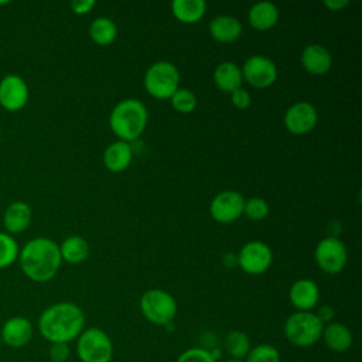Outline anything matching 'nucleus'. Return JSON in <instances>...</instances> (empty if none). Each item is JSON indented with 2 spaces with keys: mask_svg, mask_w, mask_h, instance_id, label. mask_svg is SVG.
Listing matches in <instances>:
<instances>
[{
  "mask_svg": "<svg viewBox=\"0 0 362 362\" xmlns=\"http://www.w3.org/2000/svg\"><path fill=\"white\" fill-rule=\"evenodd\" d=\"M89 37L98 45H109L117 37V27L110 18L98 17L90 23Z\"/></svg>",
  "mask_w": 362,
  "mask_h": 362,
  "instance_id": "obj_25",
  "label": "nucleus"
},
{
  "mask_svg": "<svg viewBox=\"0 0 362 362\" xmlns=\"http://www.w3.org/2000/svg\"><path fill=\"white\" fill-rule=\"evenodd\" d=\"M245 198L232 189H226L215 195L209 205L211 216L219 223H230L242 216Z\"/></svg>",
  "mask_w": 362,
  "mask_h": 362,
  "instance_id": "obj_11",
  "label": "nucleus"
},
{
  "mask_svg": "<svg viewBox=\"0 0 362 362\" xmlns=\"http://www.w3.org/2000/svg\"><path fill=\"white\" fill-rule=\"evenodd\" d=\"M18 262L23 273L30 280L45 283L58 273L62 259L59 246L52 239L38 236L20 249Z\"/></svg>",
  "mask_w": 362,
  "mask_h": 362,
  "instance_id": "obj_2",
  "label": "nucleus"
},
{
  "mask_svg": "<svg viewBox=\"0 0 362 362\" xmlns=\"http://www.w3.org/2000/svg\"><path fill=\"white\" fill-rule=\"evenodd\" d=\"M243 214L252 221H262L269 215V204L260 197L249 198L245 201Z\"/></svg>",
  "mask_w": 362,
  "mask_h": 362,
  "instance_id": "obj_30",
  "label": "nucleus"
},
{
  "mask_svg": "<svg viewBox=\"0 0 362 362\" xmlns=\"http://www.w3.org/2000/svg\"><path fill=\"white\" fill-rule=\"evenodd\" d=\"M225 362H245V361H243V359H232V358H230V359H228V361H225Z\"/></svg>",
  "mask_w": 362,
  "mask_h": 362,
  "instance_id": "obj_38",
  "label": "nucleus"
},
{
  "mask_svg": "<svg viewBox=\"0 0 362 362\" xmlns=\"http://www.w3.org/2000/svg\"><path fill=\"white\" fill-rule=\"evenodd\" d=\"M146 90L157 99H170L180 88V72L177 66L168 61L153 64L144 75Z\"/></svg>",
  "mask_w": 362,
  "mask_h": 362,
  "instance_id": "obj_5",
  "label": "nucleus"
},
{
  "mask_svg": "<svg viewBox=\"0 0 362 362\" xmlns=\"http://www.w3.org/2000/svg\"><path fill=\"white\" fill-rule=\"evenodd\" d=\"M272 249L259 240L246 243L238 253V264L247 274H262L272 264Z\"/></svg>",
  "mask_w": 362,
  "mask_h": 362,
  "instance_id": "obj_9",
  "label": "nucleus"
},
{
  "mask_svg": "<svg viewBox=\"0 0 362 362\" xmlns=\"http://www.w3.org/2000/svg\"><path fill=\"white\" fill-rule=\"evenodd\" d=\"M28 102V85L17 74H7L0 79V105L10 112L23 109Z\"/></svg>",
  "mask_w": 362,
  "mask_h": 362,
  "instance_id": "obj_12",
  "label": "nucleus"
},
{
  "mask_svg": "<svg viewBox=\"0 0 362 362\" xmlns=\"http://www.w3.org/2000/svg\"><path fill=\"white\" fill-rule=\"evenodd\" d=\"M48 355H49V359L52 362H66L69 355H71L69 345L68 344H62V342L51 344Z\"/></svg>",
  "mask_w": 362,
  "mask_h": 362,
  "instance_id": "obj_32",
  "label": "nucleus"
},
{
  "mask_svg": "<svg viewBox=\"0 0 362 362\" xmlns=\"http://www.w3.org/2000/svg\"><path fill=\"white\" fill-rule=\"evenodd\" d=\"M140 310L147 321L156 325H168L177 314V303L170 293L160 288H151L143 293L140 298Z\"/></svg>",
  "mask_w": 362,
  "mask_h": 362,
  "instance_id": "obj_7",
  "label": "nucleus"
},
{
  "mask_svg": "<svg viewBox=\"0 0 362 362\" xmlns=\"http://www.w3.org/2000/svg\"><path fill=\"white\" fill-rule=\"evenodd\" d=\"M315 315H317V318L325 325V324L332 322V320H334V317H335V311H334V308H332L331 305H322V307L318 308V311L315 313Z\"/></svg>",
  "mask_w": 362,
  "mask_h": 362,
  "instance_id": "obj_35",
  "label": "nucleus"
},
{
  "mask_svg": "<svg viewBox=\"0 0 362 362\" xmlns=\"http://www.w3.org/2000/svg\"><path fill=\"white\" fill-rule=\"evenodd\" d=\"M171 106L178 113H191L197 107V98L195 95L187 88H178L174 95L170 98Z\"/></svg>",
  "mask_w": 362,
  "mask_h": 362,
  "instance_id": "obj_28",
  "label": "nucleus"
},
{
  "mask_svg": "<svg viewBox=\"0 0 362 362\" xmlns=\"http://www.w3.org/2000/svg\"><path fill=\"white\" fill-rule=\"evenodd\" d=\"M317 266L327 274H337L342 272L348 260V250L342 240L335 236L324 238L318 242L314 250Z\"/></svg>",
  "mask_w": 362,
  "mask_h": 362,
  "instance_id": "obj_8",
  "label": "nucleus"
},
{
  "mask_svg": "<svg viewBox=\"0 0 362 362\" xmlns=\"http://www.w3.org/2000/svg\"><path fill=\"white\" fill-rule=\"evenodd\" d=\"M288 298L298 311H310L320 300V288L313 280L300 279L291 284Z\"/></svg>",
  "mask_w": 362,
  "mask_h": 362,
  "instance_id": "obj_15",
  "label": "nucleus"
},
{
  "mask_svg": "<svg viewBox=\"0 0 362 362\" xmlns=\"http://www.w3.org/2000/svg\"><path fill=\"white\" fill-rule=\"evenodd\" d=\"M230 100H232V105L238 109H246L249 107L250 105V95L246 89L243 88H239L238 90L232 92L230 93Z\"/></svg>",
  "mask_w": 362,
  "mask_h": 362,
  "instance_id": "obj_33",
  "label": "nucleus"
},
{
  "mask_svg": "<svg viewBox=\"0 0 362 362\" xmlns=\"http://www.w3.org/2000/svg\"><path fill=\"white\" fill-rule=\"evenodd\" d=\"M147 107L137 99L120 100L110 112L109 124L112 132L122 141L136 140L146 129L147 124Z\"/></svg>",
  "mask_w": 362,
  "mask_h": 362,
  "instance_id": "obj_3",
  "label": "nucleus"
},
{
  "mask_svg": "<svg viewBox=\"0 0 362 362\" xmlns=\"http://www.w3.org/2000/svg\"><path fill=\"white\" fill-rule=\"evenodd\" d=\"M250 339L246 332L232 329L225 338V349L232 359H243L250 351Z\"/></svg>",
  "mask_w": 362,
  "mask_h": 362,
  "instance_id": "obj_26",
  "label": "nucleus"
},
{
  "mask_svg": "<svg viewBox=\"0 0 362 362\" xmlns=\"http://www.w3.org/2000/svg\"><path fill=\"white\" fill-rule=\"evenodd\" d=\"M301 65L311 75H324L331 69L332 57L329 51L320 44H310L301 52Z\"/></svg>",
  "mask_w": 362,
  "mask_h": 362,
  "instance_id": "obj_16",
  "label": "nucleus"
},
{
  "mask_svg": "<svg viewBox=\"0 0 362 362\" xmlns=\"http://www.w3.org/2000/svg\"><path fill=\"white\" fill-rule=\"evenodd\" d=\"M31 218L33 212L30 205L24 201H14L4 211L3 225L7 233H20L30 226Z\"/></svg>",
  "mask_w": 362,
  "mask_h": 362,
  "instance_id": "obj_17",
  "label": "nucleus"
},
{
  "mask_svg": "<svg viewBox=\"0 0 362 362\" xmlns=\"http://www.w3.org/2000/svg\"><path fill=\"white\" fill-rule=\"evenodd\" d=\"M243 79L253 88H267L277 79V68L274 62L263 55H253L247 58L240 68Z\"/></svg>",
  "mask_w": 362,
  "mask_h": 362,
  "instance_id": "obj_10",
  "label": "nucleus"
},
{
  "mask_svg": "<svg viewBox=\"0 0 362 362\" xmlns=\"http://www.w3.org/2000/svg\"><path fill=\"white\" fill-rule=\"evenodd\" d=\"M321 338L334 352H345L351 348L354 337L351 329L342 322H329L324 325Z\"/></svg>",
  "mask_w": 362,
  "mask_h": 362,
  "instance_id": "obj_20",
  "label": "nucleus"
},
{
  "mask_svg": "<svg viewBox=\"0 0 362 362\" xmlns=\"http://www.w3.org/2000/svg\"><path fill=\"white\" fill-rule=\"evenodd\" d=\"M0 337L4 345L18 349L25 346L33 338V324L28 318L16 315L8 318L0 331Z\"/></svg>",
  "mask_w": 362,
  "mask_h": 362,
  "instance_id": "obj_14",
  "label": "nucleus"
},
{
  "mask_svg": "<svg viewBox=\"0 0 362 362\" xmlns=\"http://www.w3.org/2000/svg\"><path fill=\"white\" fill-rule=\"evenodd\" d=\"M0 140H1V130H0Z\"/></svg>",
  "mask_w": 362,
  "mask_h": 362,
  "instance_id": "obj_39",
  "label": "nucleus"
},
{
  "mask_svg": "<svg viewBox=\"0 0 362 362\" xmlns=\"http://www.w3.org/2000/svg\"><path fill=\"white\" fill-rule=\"evenodd\" d=\"M76 354L81 362H110L113 344L109 335L96 327L83 329L76 338Z\"/></svg>",
  "mask_w": 362,
  "mask_h": 362,
  "instance_id": "obj_6",
  "label": "nucleus"
},
{
  "mask_svg": "<svg viewBox=\"0 0 362 362\" xmlns=\"http://www.w3.org/2000/svg\"><path fill=\"white\" fill-rule=\"evenodd\" d=\"M245 362H280V352L270 344H259L252 346Z\"/></svg>",
  "mask_w": 362,
  "mask_h": 362,
  "instance_id": "obj_29",
  "label": "nucleus"
},
{
  "mask_svg": "<svg viewBox=\"0 0 362 362\" xmlns=\"http://www.w3.org/2000/svg\"><path fill=\"white\" fill-rule=\"evenodd\" d=\"M132 157H133L132 146L126 141L117 140L105 148L103 164L112 173H122L130 165Z\"/></svg>",
  "mask_w": 362,
  "mask_h": 362,
  "instance_id": "obj_18",
  "label": "nucleus"
},
{
  "mask_svg": "<svg viewBox=\"0 0 362 362\" xmlns=\"http://www.w3.org/2000/svg\"><path fill=\"white\" fill-rule=\"evenodd\" d=\"M177 362H216L212 352L204 348H189L184 351L178 358Z\"/></svg>",
  "mask_w": 362,
  "mask_h": 362,
  "instance_id": "obj_31",
  "label": "nucleus"
},
{
  "mask_svg": "<svg viewBox=\"0 0 362 362\" xmlns=\"http://www.w3.org/2000/svg\"><path fill=\"white\" fill-rule=\"evenodd\" d=\"M18 243L7 232H0V269L13 264L18 257Z\"/></svg>",
  "mask_w": 362,
  "mask_h": 362,
  "instance_id": "obj_27",
  "label": "nucleus"
},
{
  "mask_svg": "<svg viewBox=\"0 0 362 362\" xmlns=\"http://www.w3.org/2000/svg\"><path fill=\"white\" fill-rule=\"evenodd\" d=\"M223 264H225L226 267H235V266H238V255H235V253H226V255L223 256Z\"/></svg>",
  "mask_w": 362,
  "mask_h": 362,
  "instance_id": "obj_37",
  "label": "nucleus"
},
{
  "mask_svg": "<svg viewBox=\"0 0 362 362\" xmlns=\"http://www.w3.org/2000/svg\"><path fill=\"white\" fill-rule=\"evenodd\" d=\"M83 327V311L71 301H59L49 305L38 318V331L51 344H69L81 335Z\"/></svg>",
  "mask_w": 362,
  "mask_h": 362,
  "instance_id": "obj_1",
  "label": "nucleus"
},
{
  "mask_svg": "<svg viewBox=\"0 0 362 362\" xmlns=\"http://www.w3.org/2000/svg\"><path fill=\"white\" fill-rule=\"evenodd\" d=\"M242 24L232 16H218L209 23L211 37L223 44L236 41L242 35Z\"/></svg>",
  "mask_w": 362,
  "mask_h": 362,
  "instance_id": "obj_19",
  "label": "nucleus"
},
{
  "mask_svg": "<svg viewBox=\"0 0 362 362\" xmlns=\"http://www.w3.org/2000/svg\"><path fill=\"white\" fill-rule=\"evenodd\" d=\"M247 20L255 30H270L276 25L279 20V10L270 1H259L250 7Z\"/></svg>",
  "mask_w": 362,
  "mask_h": 362,
  "instance_id": "obj_22",
  "label": "nucleus"
},
{
  "mask_svg": "<svg viewBox=\"0 0 362 362\" xmlns=\"http://www.w3.org/2000/svg\"><path fill=\"white\" fill-rule=\"evenodd\" d=\"M349 3L348 0H324V6L331 11H339L346 7Z\"/></svg>",
  "mask_w": 362,
  "mask_h": 362,
  "instance_id": "obj_36",
  "label": "nucleus"
},
{
  "mask_svg": "<svg viewBox=\"0 0 362 362\" xmlns=\"http://www.w3.org/2000/svg\"><path fill=\"white\" fill-rule=\"evenodd\" d=\"M59 253H61V259L72 263V264H78L82 263L83 260L88 259L89 256V245L88 242L78 235H72L68 236L59 246Z\"/></svg>",
  "mask_w": 362,
  "mask_h": 362,
  "instance_id": "obj_24",
  "label": "nucleus"
},
{
  "mask_svg": "<svg viewBox=\"0 0 362 362\" xmlns=\"http://www.w3.org/2000/svg\"><path fill=\"white\" fill-rule=\"evenodd\" d=\"M318 120L317 109L308 102H296L284 113V126L293 134L311 132Z\"/></svg>",
  "mask_w": 362,
  "mask_h": 362,
  "instance_id": "obj_13",
  "label": "nucleus"
},
{
  "mask_svg": "<svg viewBox=\"0 0 362 362\" xmlns=\"http://www.w3.org/2000/svg\"><path fill=\"white\" fill-rule=\"evenodd\" d=\"M214 82L219 90L225 93H232L238 90L243 82L242 71L235 62H222L215 68Z\"/></svg>",
  "mask_w": 362,
  "mask_h": 362,
  "instance_id": "obj_21",
  "label": "nucleus"
},
{
  "mask_svg": "<svg viewBox=\"0 0 362 362\" xmlns=\"http://www.w3.org/2000/svg\"><path fill=\"white\" fill-rule=\"evenodd\" d=\"M95 4V0H74L71 1V8L75 14H88Z\"/></svg>",
  "mask_w": 362,
  "mask_h": 362,
  "instance_id": "obj_34",
  "label": "nucleus"
},
{
  "mask_svg": "<svg viewBox=\"0 0 362 362\" xmlns=\"http://www.w3.org/2000/svg\"><path fill=\"white\" fill-rule=\"evenodd\" d=\"M324 324L317 318L315 313L297 311L288 315L284 322L283 331L286 339L298 348L314 345L322 334Z\"/></svg>",
  "mask_w": 362,
  "mask_h": 362,
  "instance_id": "obj_4",
  "label": "nucleus"
},
{
  "mask_svg": "<svg viewBox=\"0 0 362 362\" xmlns=\"http://www.w3.org/2000/svg\"><path fill=\"white\" fill-rule=\"evenodd\" d=\"M206 10L204 0H174L171 3V11L174 17L184 24H194L199 21Z\"/></svg>",
  "mask_w": 362,
  "mask_h": 362,
  "instance_id": "obj_23",
  "label": "nucleus"
}]
</instances>
